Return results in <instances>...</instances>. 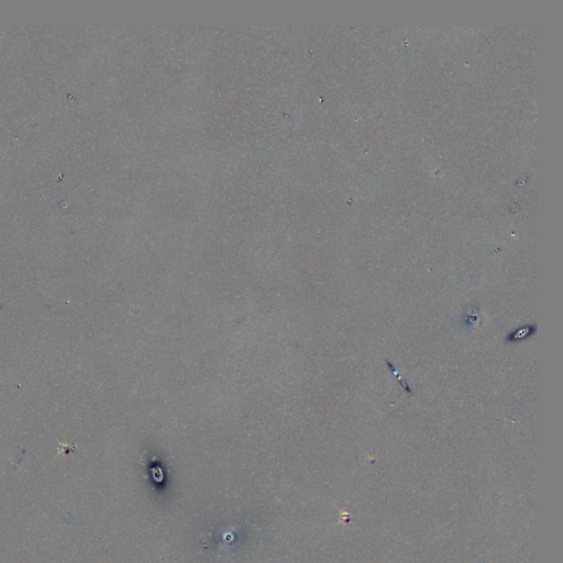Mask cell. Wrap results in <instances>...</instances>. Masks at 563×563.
<instances>
[{
  "mask_svg": "<svg viewBox=\"0 0 563 563\" xmlns=\"http://www.w3.org/2000/svg\"><path fill=\"white\" fill-rule=\"evenodd\" d=\"M535 331H536L535 326H525V327L517 329L514 332H511V334L508 336V340H510V341L524 340V339L533 336L535 334Z\"/></svg>",
  "mask_w": 563,
  "mask_h": 563,
  "instance_id": "6da1fadb",
  "label": "cell"
}]
</instances>
